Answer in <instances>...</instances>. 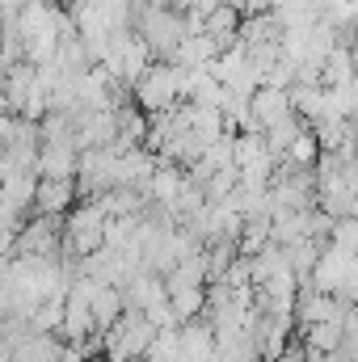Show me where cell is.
<instances>
[{"mask_svg": "<svg viewBox=\"0 0 358 362\" xmlns=\"http://www.w3.org/2000/svg\"><path fill=\"white\" fill-rule=\"evenodd\" d=\"M156 325L144 316V312H127L105 337H101V346H105V362H139L148 358V350H152V341H156Z\"/></svg>", "mask_w": 358, "mask_h": 362, "instance_id": "obj_1", "label": "cell"}, {"mask_svg": "<svg viewBox=\"0 0 358 362\" xmlns=\"http://www.w3.org/2000/svg\"><path fill=\"white\" fill-rule=\"evenodd\" d=\"M64 240H68V219L55 215H34L25 232L4 249V257H42V262H64Z\"/></svg>", "mask_w": 358, "mask_h": 362, "instance_id": "obj_2", "label": "cell"}, {"mask_svg": "<svg viewBox=\"0 0 358 362\" xmlns=\"http://www.w3.org/2000/svg\"><path fill=\"white\" fill-rule=\"evenodd\" d=\"M181 81H185V68H178V64H152V72L135 85V105L148 118L173 110V105H181Z\"/></svg>", "mask_w": 358, "mask_h": 362, "instance_id": "obj_3", "label": "cell"}, {"mask_svg": "<svg viewBox=\"0 0 358 362\" xmlns=\"http://www.w3.org/2000/svg\"><path fill=\"white\" fill-rule=\"evenodd\" d=\"M64 350H68L64 337H55V333H30L21 346H13L4 354V362H59Z\"/></svg>", "mask_w": 358, "mask_h": 362, "instance_id": "obj_4", "label": "cell"}, {"mask_svg": "<svg viewBox=\"0 0 358 362\" xmlns=\"http://www.w3.org/2000/svg\"><path fill=\"white\" fill-rule=\"evenodd\" d=\"M253 114H258V122L262 127H278V122H287V118H295V101H291V89H262L253 93Z\"/></svg>", "mask_w": 358, "mask_h": 362, "instance_id": "obj_5", "label": "cell"}, {"mask_svg": "<svg viewBox=\"0 0 358 362\" xmlns=\"http://www.w3.org/2000/svg\"><path fill=\"white\" fill-rule=\"evenodd\" d=\"M38 173H42V181H76V173H81V148H42Z\"/></svg>", "mask_w": 358, "mask_h": 362, "instance_id": "obj_6", "label": "cell"}, {"mask_svg": "<svg viewBox=\"0 0 358 362\" xmlns=\"http://www.w3.org/2000/svg\"><path fill=\"white\" fill-rule=\"evenodd\" d=\"M34 81H38V68L34 64H17V68L4 72V114H21V105H25L30 89H34Z\"/></svg>", "mask_w": 358, "mask_h": 362, "instance_id": "obj_7", "label": "cell"}, {"mask_svg": "<svg viewBox=\"0 0 358 362\" xmlns=\"http://www.w3.org/2000/svg\"><path fill=\"white\" fill-rule=\"evenodd\" d=\"M185 185H190V173H185V169H178V165H161L156 177H152V185H148V198L173 206L181 194H185Z\"/></svg>", "mask_w": 358, "mask_h": 362, "instance_id": "obj_8", "label": "cell"}, {"mask_svg": "<svg viewBox=\"0 0 358 362\" xmlns=\"http://www.w3.org/2000/svg\"><path fill=\"white\" fill-rule=\"evenodd\" d=\"M325 240H312V236H304V240H295V245H287V266L299 274V278H312L316 266H321V257H325Z\"/></svg>", "mask_w": 358, "mask_h": 362, "instance_id": "obj_9", "label": "cell"}, {"mask_svg": "<svg viewBox=\"0 0 358 362\" xmlns=\"http://www.w3.org/2000/svg\"><path fill=\"white\" fill-rule=\"evenodd\" d=\"M308 127H312V122H304L299 114H295V118H287V122H278V127H270V131H266L270 156H274V160H287V156H291V148H295V139H299Z\"/></svg>", "mask_w": 358, "mask_h": 362, "instance_id": "obj_10", "label": "cell"}, {"mask_svg": "<svg viewBox=\"0 0 358 362\" xmlns=\"http://www.w3.org/2000/svg\"><path fill=\"white\" fill-rule=\"evenodd\" d=\"M219 362H262V350H258L249 325L228 333V337H219Z\"/></svg>", "mask_w": 358, "mask_h": 362, "instance_id": "obj_11", "label": "cell"}, {"mask_svg": "<svg viewBox=\"0 0 358 362\" xmlns=\"http://www.w3.org/2000/svg\"><path fill=\"white\" fill-rule=\"evenodd\" d=\"M291 101H295V114L304 122H321L329 114V89H308V85H295L291 89Z\"/></svg>", "mask_w": 358, "mask_h": 362, "instance_id": "obj_12", "label": "cell"}, {"mask_svg": "<svg viewBox=\"0 0 358 362\" xmlns=\"http://www.w3.org/2000/svg\"><path fill=\"white\" fill-rule=\"evenodd\" d=\"M358 81V68H354V55L346 47H337L329 59H325V89H346Z\"/></svg>", "mask_w": 358, "mask_h": 362, "instance_id": "obj_13", "label": "cell"}, {"mask_svg": "<svg viewBox=\"0 0 358 362\" xmlns=\"http://www.w3.org/2000/svg\"><path fill=\"white\" fill-rule=\"evenodd\" d=\"M241 262V245L236 240H215L211 249H207V270H211V282H224L232 266Z\"/></svg>", "mask_w": 358, "mask_h": 362, "instance_id": "obj_14", "label": "cell"}, {"mask_svg": "<svg viewBox=\"0 0 358 362\" xmlns=\"http://www.w3.org/2000/svg\"><path fill=\"white\" fill-rule=\"evenodd\" d=\"M148 362H185V350H181V329H161L152 350H148Z\"/></svg>", "mask_w": 358, "mask_h": 362, "instance_id": "obj_15", "label": "cell"}, {"mask_svg": "<svg viewBox=\"0 0 358 362\" xmlns=\"http://www.w3.org/2000/svg\"><path fill=\"white\" fill-rule=\"evenodd\" d=\"M321 156H325V148H321V139H316V131L308 127L299 139H295V148H291V165H299V169H316L321 165Z\"/></svg>", "mask_w": 358, "mask_h": 362, "instance_id": "obj_16", "label": "cell"}, {"mask_svg": "<svg viewBox=\"0 0 358 362\" xmlns=\"http://www.w3.org/2000/svg\"><path fill=\"white\" fill-rule=\"evenodd\" d=\"M354 312H358V303H354Z\"/></svg>", "mask_w": 358, "mask_h": 362, "instance_id": "obj_17", "label": "cell"}]
</instances>
